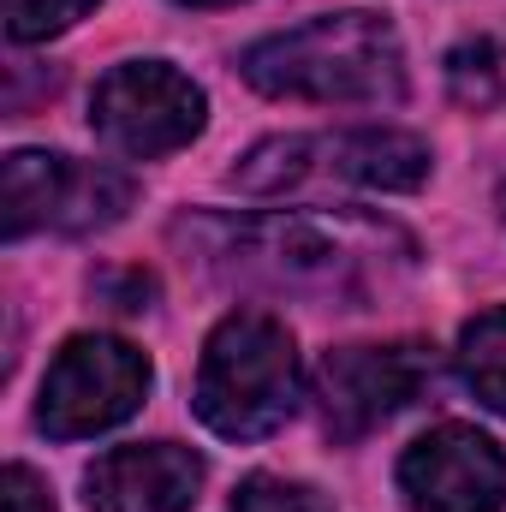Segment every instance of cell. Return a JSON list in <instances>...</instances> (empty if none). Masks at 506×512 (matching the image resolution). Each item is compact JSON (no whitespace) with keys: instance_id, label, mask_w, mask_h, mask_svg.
<instances>
[{"instance_id":"cell-12","label":"cell","mask_w":506,"mask_h":512,"mask_svg":"<svg viewBox=\"0 0 506 512\" xmlns=\"http://www.w3.org/2000/svg\"><path fill=\"white\" fill-rule=\"evenodd\" d=\"M447 90L465 108H501L506 102V42L501 36L459 42L447 54Z\"/></svg>"},{"instance_id":"cell-16","label":"cell","mask_w":506,"mask_h":512,"mask_svg":"<svg viewBox=\"0 0 506 512\" xmlns=\"http://www.w3.org/2000/svg\"><path fill=\"white\" fill-rule=\"evenodd\" d=\"M179 6H239V0H179Z\"/></svg>"},{"instance_id":"cell-4","label":"cell","mask_w":506,"mask_h":512,"mask_svg":"<svg viewBox=\"0 0 506 512\" xmlns=\"http://www.w3.org/2000/svg\"><path fill=\"white\" fill-rule=\"evenodd\" d=\"M370 185V191H417L429 179V143L411 131H298L268 137L233 167L239 191H298V185Z\"/></svg>"},{"instance_id":"cell-15","label":"cell","mask_w":506,"mask_h":512,"mask_svg":"<svg viewBox=\"0 0 506 512\" xmlns=\"http://www.w3.org/2000/svg\"><path fill=\"white\" fill-rule=\"evenodd\" d=\"M6 512H54L48 501V489H42V477L30 471V465H6Z\"/></svg>"},{"instance_id":"cell-8","label":"cell","mask_w":506,"mask_h":512,"mask_svg":"<svg viewBox=\"0 0 506 512\" xmlns=\"http://www.w3.org/2000/svg\"><path fill=\"white\" fill-rule=\"evenodd\" d=\"M435 382V352L423 340H393V346H340L316 364V417L334 441H358L399 417L423 387Z\"/></svg>"},{"instance_id":"cell-10","label":"cell","mask_w":506,"mask_h":512,"mask_svg":"<svg viewBox=\"0 0 506 512\" xmlns=\"http://www.w3.org/2000/svg\"><path fill=\"white\" fill-rule=\"evenodd\" d=\"M203 459L179 441H131L84 471L90 512H191L203 495Z\"/></svg>"},{"instance_id":"cell-14","label":"cell","mask_w":506,"mask_h":512,"mask_svg":"<svg viewBox=\"0 0 506 512\" xmlns=\"http://www.w3.org/2000/svg\"><path fill=\"white\" fill-rule=\"evenodd\" d=\"M227 512H334L310 483H286V477H251L239 483Z\"/></svg>"},{"instance_id":"cell-7","label":"cell","mask_w":506,"mask_h":512,"mask_svg":"<svg viewBox=\"0 0 506 512\" xmlns=\"http://www.w3.org/2000/svg\"><path fill=\"white\" fill-rule=\"evenodd\" d=\"M203 120H209V96L185 72H173L167 60L114 66L96 84V102H90L96 137L126 161H155V155L185 149L203 131Z\"/></svg>"},{"instance_id":"cell-11","label":"cell","mask_w":506,"mask_h":512,"mask_svg":"<svg viewBox=\"0 0 506 512\" xmlns=\"http://www.w3.org/2000/svg\"><path fill=\"white\" fill-rule=\"evenodd\" d=\"M459 376L465 387L506 417V310H483L459 334Z\"/></svg>"},{"instance_id":"cell-6","label":"cell","mask_w":506,"mask_h":512,"mask_svg":"<svg viewBox=\"0 0 506 512\" xmlns=\"http://www.w3.org/2000/svg\"><path fill=\"white\" fill-rule=\"evenodd\" d=\"M131 197H137V185L120 167L48 155V149H12L6 155V179H0L6 239H24L36 227H54V233L114 227L131 209Z\"/></svg>"},{"instance_id":"cell-5","label":"cell","mask_w":506,"mask_h":512,"mask_svg":"<svg viewBox=\"0 0 506 512\" xmlns=\"http://www.w3.org/2000/svg\"><path fill=\"white\" fill-rule=\"evenodd\" d=\"M149 393V358L114 340V334H78L54 352L42 399H36V423L54 441H90L102 429H120Z\"/></svg>"},{"instance_id":"cell-2","label":"cell","mask_w":506,"mask_h":512,"mask_svg":"<svg viewBox=\"0 0 506 512\" xmlns=\"http://www.w3.org/2000/svg\"><path fill=\"white\" fill-rule=\"evenodd\" d=\"M245 78L280 102L381 108L405 96V48L381 12H328L245 48Z\"/></svg>"},{"instance_id":"cell-17","label":"cell","mask_w":506,"mask_h":512,"mask_svg":"<svg viewBox=\"0 0 506 512\" xmlns=\"http://www.w3.org/2000/svg\"><path fill=\"white\" fill-rule=\"evenodd\" d=\"M501 209H506V185H501Z\"/></svg>"},{"instance_id":"cell-13","label":"cell","mask_w":506,"mask_h":512,"mask_svg":"<svg viewBox=\"0 0 506 512\" xmlns=\"http://www.w3.org/2000/svg\"><path fill=\"white\" fill-rule=\"evenodd\" d=\"M96 0H0V18H6V36L12 42H48L60 30H72Z\"/></svg>"},{"instance_id":"cell-9","label":"cell","mask_w":506,"mask_h":512,"mask_svg":"<svg viewBox=\"0 0 506 512\" xmlns=\"http://www.w3.org/2000/svg\"><path fill=\"white\" fill-rule=\"evenodd\" d=\"M399 495L411 512H501L506 453L471 423H441L405 447Z\"/></svg>"},{"instance_id":"cell-3","label":"cell","mask_w":506,"mask_h":512,"mask_svg":"<svg viewBox=\"0 0 506 512\" xmlns=\"http://www.w3.org/2000/svg\"><path fill=\"white\" fill-rule=\"evenodd\" d=\"M298 382L304 376L286 322L268 310H233L203 340L191 405L221 441H262L298 411Z\"/></svg>"},{"instance_id":"cell-1","label":"cell","mask_w":506,"mask_h":512,"mask_svg":"<svg viewBox=\"0 0 506 512\" xmlns=\"http://www.w3.org/2000/svg\"><path fill=\"white\" fill-rule=\"evenodd\" d=\"M173 239L227 286L376 310L417 274L405 227L358 209H268V215H179Z\"/></svg>"}]
</instances>
